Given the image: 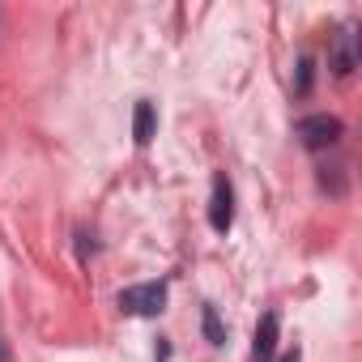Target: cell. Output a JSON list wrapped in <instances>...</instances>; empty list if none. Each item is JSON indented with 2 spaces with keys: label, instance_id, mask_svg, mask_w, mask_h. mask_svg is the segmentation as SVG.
I'll use <instances>...</instances> for the list:
<instances>
[{
  "label": "cell",
  "instance_id": "9c48e42d",
  "mask_svg": "<svg viewBox=\"0 0 362 362\" xmlns=\"http://www.w3.org/2000/svg\"><path fill=\"white\" fill-rule=\"evenodd\" d=\"M281 362H298V349H290V354H286V358H281Z\"/></svg>",
  "mask_w": 362,
  "mask_h": 362
},
{
  "label": "cell",
  "instance_id": "7a4b0ae2",
  "mask_svg": "<svg viewBox=\"0 0 362 362\" xmlns=\"http://www.w3.org/2000/svg\"><path fill=\"white\" fill-rule=\"evenodd\" d=\"M119 307L128 315H158L166 307V286L162 281H149V286H132V290H119Z\"/></svg>",
  "mask_w": 362,
  "mask_h": 362
},
{
  "label": "cell",
  "instance_id": "8992f818",
  "mask_svg": "<svg viewBox=\"0 0 362 362\" xmlns=\"http://www.w3.org/2000/svg\"><path fill=\"white\" fill-rule=\"evenodd\" d=\"M201 324H205V341H209V345H226V328H222V320H218V307H205V311H201Z\"/></svg>",
  "mask_w": 362,
  "mask_h": 362
},
{
  "label": "cell",
  "instance_id": "277c9868",
  "mask_svg": "<svg viewBox=\"0 0 362 362\" xmlns=\"http://www.w3.org/2000/svg\"><path fill=\"white\" fill-rule=\"evenodd\" d=\"M277 349V311H269L260 324H256V341H252V362H269Z\"/></svg>",
  "mask_w": 362,
  "mask_h": 362
},
{
  "label": "cell",
  "instance_id": "3957f363",
  "mask_svg": "<svg viewBox=\"0 0 362 362\" xmlns=\"http://www.w3.org/2000/svg\"><path fill=\"white\" fill-rule=\"evenodd\" d=\"M230 222H235V192H230L226 179L218 175V179H214V197H209V226H214L218 235H226Z\"/></svg>",
  "mask_w": 362,
  "mask_h": 362
},
{
  "label": "cell",
  "instance_id": "5b68a950",
  "mask_svg": "<svg viewBox=\"0 0 362 362\" xmlns=\"http://www.w3.org/2000/svg\"><path fill=\"white\" fill-rule=\"evenodd\" d=\"M153 128H158L153 103H149V98H141V103H136V111H132V136H136V145H149V141H153Z\"/></svg>",
  "mask_w": 362,
  "mask_h": 362
},
{
  "label": "cell",
  "instance_id": "6da1fadb",
  "mask_svg": "<svg viewBox=\"0 0 362 362\" xmlns=\"http://www.w3.org/2000/svg\"><path fill=\"white\" fill-rule=\"evenodd\" d=\"M341 119L337 115H307V119H298L294 124V136L307 145V149H328V145H337L341 141Z\"/></svg>",
  "mask_w": 362,
  "mask_h": 362
},
{
  "label": "cell",
  "instance_id": "52a82bcc",
  "mask_svg": "<svg viewBox=\"0 0 362 362\" xmlns=\"http://www.w3.org/2000/svg\"><path fill=\"white\" fill-rule=\"evenodd\" d=\"M332 69L345 77L349 69H354V35L349 30H341V52H337V60H332Z\"/></svg>",
  "mask_w": 362,
  "mask_h": 362
},
{
  "label": "cell",
  "instance_id": "ba28073f",
  "mask_svg": "<svg viewBox=\"0 0 362 362\" xmlns=\"http://www.w3.org/2000/svg\"><path fill=\"white\" fill-rule=\"evenodd\" d=\"M311 86V60H298V94H307Z\"/></svg>",
  "mask_w": 362,
  "mask_h": 362
}]
</instances>
